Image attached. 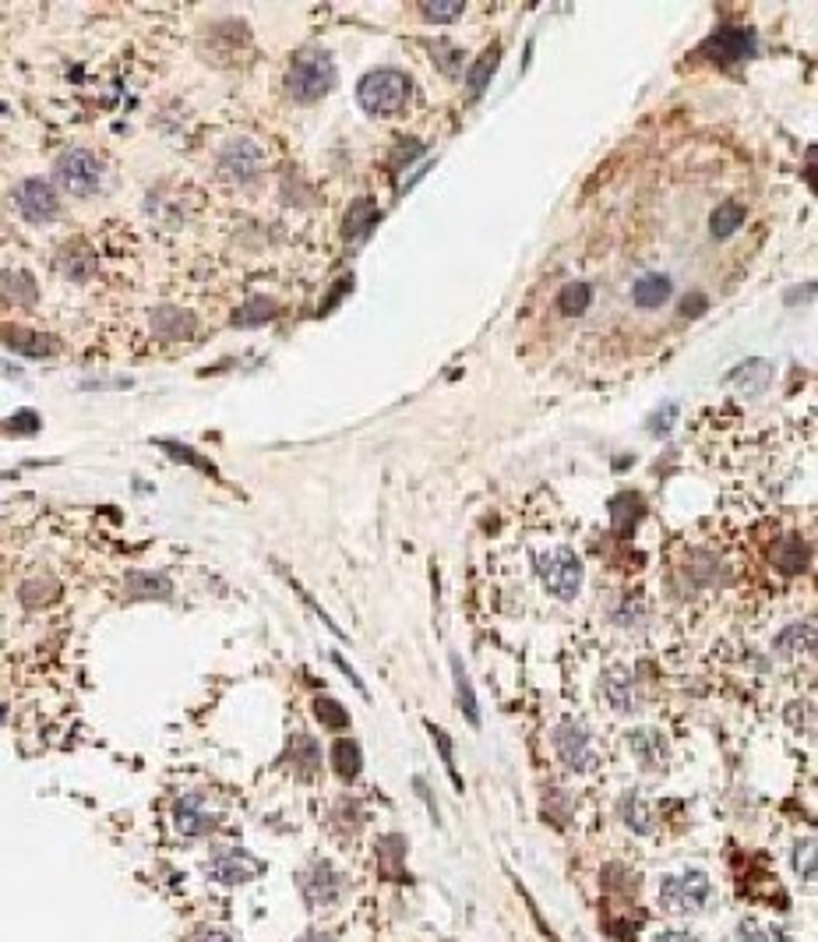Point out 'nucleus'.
<instances>
[{
	"label": "nucleus",
	"mask_w": 818,
	"mask_h": 942,
	"mask_svg": "<svg viewBox=\"0 0 818 942\" xmlns=\"http://www.w3.org/2000/svg\"><path fill=\"white\" fill-rule=\"evenodd\" d=\"M409 96H413V82L395 68H377L357 85V99L370 117H399L409 106Z\"/></svg>",
	"instance_id": "obj_1"
},
{
	"label": "nucleus",
	"mask_w": 818,
	"mask_h": 942,
	"mask_svg": "<svg viewBox=\"0 0 818 942\" xmlns=\"http://www.w3.org/2000/svg\"><path fill=\"white\" fill-rule=\"evenodd\" d=\"M335 85V64L322 50H304L286 75V92L296 103H314Z\"/></svg>",
	"instance_id": "obj_2"
},
{
	"label": "nucleus",
	"mask_w": 818,
	"mask_h": 942,
	"mask_svg": "<svg viewBox=\"0 0 818 942\" xmlns=\"http://www.w3.org/2000/svg\"><path fill=\"white\" fill-rule=\"evenodd\" d=\"M53 173H57V184H60L68 195L88 198V195H95L99 184H103V160H99L95 152H88V149H68V152H60Z\"/></svg>",
	"instance_id": "obj_3"
},
{
	"label": "nucleus",
	"mask_w": 818,
	"mask_h": 942,
	"mask_svg": "<svg viewBox=\"0 0 818 942\" xmlns=\"http://www.w3.org/2000/svg\"><path fill=\"white\" fill-rule=\"evenodd\" d=\"M536 572L543 579V586L561 597V600H572L582 586V562L572 547H554V551H543L536 558Z\"/></svg>",
	"instance_id": "obj_4"
},
{
	"label": "nucleus",
	"mask_w": 818,
	"mask_h": 942,
	"mask_svg": "<svg viewBox=\"0 0 818 942\" xmlns=\"http://www.w3.org/2000/svg\"><path fill=\"white\" fill-rule=\"evenodd\" d=\"M296 883H300V893H304V901H307L311 910L332 907V903L346 893V875H342L332 861H314V864H307V868L300 872Z\"/></svg>",
	"instance_id": "obj_5"
},
{
	"label": "nucleus",
	"mask_w": 818,
	"mask_h": 942,
	"mask_svg": "<svg viewBox=\"0 0 818 942\" xmlns=\"http://www.w3.org/2000/svg\"><path fill=\"white\" fill-rule=\"evenodd\" d=\"M709 875L705 872H685V875H667L659 883V901L674 914H695L702 903L709 901Z\"/></svg>",
	"instance_id": "obj_6"
},
{
	"label": "nucleus",
	"mask_w": 818,
	"mask_h": 942,
	"mask_svg": "<svg viewBox=\"0 0 818 942\" xmlns=\"http://www.w3.org/2000/svg\"><path fill=\"white\" fill-rule=\"evenodd\" d=\"M208 879L219 883V886H244L250 879H258L265 872V861H258L250 851L244 847H226V851H215L208 864H204Z\"/></svg>",
	"instance_id": "obj_7"
},
{
	"label": "nucleus",
	"mask_w": 818,
	"mask_h": 942,
	"mask_svg": "<svg viewBox=\"0 0 818 942\" xmlns=\"http://www.w3.org/2000/svg\"><path fill=\"white\" fill-rule=\"evenodd\" d=\"M261 163H265V156H261V149L250 142V138H233V142H226L223 149H219V177H226V180H233V184H250L258 173H261Z\"/></svg>",
	"instance_id": "obj_8"
},
{
	"label": "nucleus",
	"mask_w": 818,
	"mask_h": 942,
	"mask_svg": "<svg viewBox=\"0 0 818 942\" xmlns=\"http://www.w3.org/2000/svg\"><path fill=\"white\" fill-rule=\"evenodd\" d=\"M554 748L561 755V763L575 770V773H589L596 766V752H593V741H589V731L578 724V720H561L558 731H554Z\"/></svg>",
	"instance_id": "obj_9"
},
{
	"label": "nucleus",
	"mask_w": 818,
	"mask_h": 942,
	"mask_svg": "<svg viewBox=\"0 0 818 942\" xmlns=\"http://www.w3.org/2000/svg\"><path fill=\"white\" fill-rule=\"evenodd\" d=\"M14 208L29 223H50L60 212V198H57V191L42 177H29V180H22L14 187Z\"/></svg>",
	"instance_id": "obj_10"
},
{
	"label": "nucleus",
	"mask_w": 818,
	"mask_h": 942,
	"mask_svg": "<svg viewBox=\"0 0 818 942\" xmlns=\"http://www.w3.org/2000/svg\"><path fill=\"white\" fill-rule=\"evenodd\" d=\"M755 53V32L751 29H720L702 42V57L720 60V64H737Z\"/></svg>",
	"instance_id": "obj_11"
},
{
	"label": "nucleus",
	"mask_w": 818,
	"mask_h": 942,
	"mask_svg": "<svg viewBox=\"0 0 818 942\" xmlns=\"http://www.w3.org/2000/svg\"><path fill=\"white\" fill-rule=\"evenodd\" d=\"M173 822L184 837H202V833H212L215 829V816L204 809V801L198 794H187L177 801V812H173Z\"/></svg>",
	"instance_id": "obj_12"
},
{
	"label": "nucleus",
	"mask_w": 818,
	"mask_h": 942,
	"mask_svg": "<svg viewBox=\"0 0 818 942\" xmlns=\"http://www.w3.org/2000/svg\"><path fill=\"white\" fill-rule=\"evenodd\" d=\"M0 339H4V343H7L11 350L25 353V357H50V353H57V343H53L50 335H40V332H29V328L4 325V328H0Z\"/></svg>",
	"instance_id": "obj_13"
},
{
	"label": "nucleus",
	"mask_w": 818,
	"mask_h": 942,
	"mask_svg": "<svg viewBox=\"0 0 818 942\" xmlns=\"http://www.w3.org/2000/svg\"><path fill=\"white\" fill-rule=\"evenodd\" d=\"M152 328H156L159 339H191L198 322H195V315H187V311L159 307V311L152 315Z\"/></svg>",
	"instance_id": "obj_14"
},
{
	"label": "nucleus",
	"mask_w": 818,
	"mask_h": 942,
	"mask_svg": "<svg viewBox=\"0 0 818 942\" xmlns=\"http://www.w3.org/2000/svg\"><path fill=\"white\" fill-rule=\"evenodd\" d=\"M328 759H332V770H335L342 780H353L360 770H364V752H360V745H357L353 737H339V741H332Z\"/></svg>",
	"instance_id": "obj_15"
},
{
	"label": "nucleus",
	"mask_w": 818,
	"mask_h": 942,
	"mask_svg": "<svg viewBox=\"0 0 818 942\" xmlns=\"http://www.w3.org/2000/svg\"><path fill=\"white\" fill-rule=\"evenodd\" d=\"M670 276H663V272H650V276H642L635 287H632V300H635V307H646V311H653V307H663V300L670 297Z\"/></svg>",
	"instance_id": "obj_16"
},
{
	"label": "nucleus",
	"mask_w": 818,
	"mask_h": 942,
	"mask_svg": "<svg viewBox=\"0 0 818 942\" xmlns=\"http://www.w3.org/2000/svg\"><path fill=\"white\" fill-rule=\"evenodd\" d=\"M0 297L7 304H36L40 289H36V279L29 272H0Z\"/></svg>",
	"instance_id": "obj_17"
},
{
	"label": "nucleus",
	"mask_w": 818,
	"mask_h": 942,
	"mask_svg": "<svg viewBox=\"0 0 818 942\" xmlns=\"http://www.w3.org/2000/svg\"><path fill=\"white\" fill-rule=\"evenodd\" d=\"M808 558H812V551H808V544L801 540V536H786V540H779L777 547V569L783 575H797L808 569Z\"/></svg>",
	"instance_id": "obj_18"
},
{
	"label": "nucleus",
	"mask_w": 818,
	"mask_h": 942,
	"mask_svg": "<svg viewBox=\"0 0 818 942\" xmlns=\"http://www.w3.org/2000/svg\"><path fill=\"white\" fill-rule=\"evenodd\" d=\"M494 71H497V46H487V50L469 64V71H466V85H469V96H473V99H480V96L487 92Z\"/></svg>",
	"instance_id": "obj_19"
},
{
	"label": "nucleus",
	"mask_w": 818,
	"mask_h": 942,
	"mask_svg": "<svg viewBox=\"0 0 818 942\" xmlns=\"http://www.w3.org/2000/svg\"><path fill=\"white\" fill-rule=\"evenodd\" d=\"M377 223V206L370 202V198H357L350 212H346V241H360V237H368L370 226Z\"/></svg>",
	"instance_id": "obj_20"
},
{
	"label": "nucleus",
	"mask_w": 818,
	"mask_h": 942,
	"mask_svg": "<svg viewBox=\"0 0 818 942\" xmlns=\"http://www.w3.org/2000/svg\"><path fill=\"white\" fill-rule=\"evenodd\" d=\"M604 692H607L614 709H621V713H632V709L639 706V699H635V685H632V678H628L624 671H611V674H607Z\"/></svg>",
	"instance_id": "obj_21"
},
{
	"label": "nucleus",
	"mask_w": 818,
	"mask_h": 942,
	"mask_svg": "<svg viewBox=\"0 0 818 942\" xmlns=\"http://www.w3.org/2000/svg\"><path fill=\"white\" fill-rule=\"evenodd\" d=\"M769 378H773L769 361H744V364H737V370H731V374H727V381L744 385L748 392H762V389L769 385Z\"/></svg>",
	"instance_id": "obj_22"
},
{
	"label": "nucleus",
	"mask_w": 818,
	"mask_h": 942,
	"mask_svg": "<svg viewBox=\"0 0 818 942\" xmlns=\"http://www.w3.org/2000/svg\"><path fill=\"white\" fill-rule=\"evenodd\" d=\"M451 674H455V692H459V706H462V713H466V720H469L473 727H480V706H477V692H473V685H469V678H466V671H462V660H459V656H451Z\"/></svg>",
	"instance_id": "obj_23"
},
{
	"label": "nucleus",
	"mask_w": 818,
	"mask_h": 942,
	"mask_svg": "<svg viewBox=\"0 0 818 942\" xmlns=\"http://www.w3.org/2000/svg\"><path fill=\"white\" fill-rule=\"evenodd\" d=\"M741 223H744V206H741V202H723V206L713 212L709 230H713L716 241H727L731 233H737Z\"/></svg>",
	"instance_id": "obj_24"
},
{
	"label": "nucleus",
	"mask_w": 818,
	"mask_h": 942,
	"mask_svg": "<svg viewBox=\"0 0 818 942\" xmlns=\"http://www.w3.org/2000/svg\"><path fill=\"white\" fill-rule=\"evenodd\" d=\"M293 759H296V770H300L304 777H314L318 766H322V748H318V741L307 735H296L293 737Z\"/></svg>",
	"instance_id": "obj_25"
},
{
	"label": "nucleus",
	"mask_w": 818,
	"mask_h": 942,
	"mask_svg": "<svg viewBox=\"0 0 818 942\" xmlns=\"http://www.w3.org/2000/svg\"><path fill=\"white\" fill-rule=\"evenodd\" d=\"M779 654H797V650H815V625H790L786 632L777 636Z\"/></svg>",
	"instance_id": "obj_26"
},
{
	"label": "nucleus",
	"mask_w": 818,
	"mask_h": 942,
	"mask_svg": "<svg viewBox=\"0 0 818 942\" xmlns=\"http://www.w3.org/2000/svg\"><path fill=\"white\" fill-rule=\"evenodd\" d=\"M276 311H279L276 300H268V297H254V300H247L244 307L233 315V325H265L268 318H276Z\"/></svg>",
	"instance_id": "obj_27"
},
{
	"label": "nucleus",
	"mask_w": 818,
	"mask_h": 942,
	"mask_svg": "<svg viewBox=\"0 0 818 942\" xmlns=\"http://www.w3.org/2000/svg\"><path fill=\"white\" fill-rule=\"evenodd\" d=\"M639 512H642V501L635 498V494H617L611 501V519H614V530L617 533H628L635 526V519H639Z\"/></svg>",
	"instance_id": "obj_28"
},
{
	"label": "nucleus",
	"mask_w": 818,
	"mask_h": 942,
	"mask_svg": "<svg viewBox=\"0 0 818 942\" xmlns=\"http://www.w3.org/2000/svg\"><path fill=\"white\" fill-rule=\"evenodd\" d=\"M169 593H173V586L166 582L163 575H127V597H169Z\"/></svg>",
	"instance_id": "obj_29"
},
{
	"label": "nucleus",
	"mask_w": 818,
	"mask_h": 942,
	"mask_svg": "<svg viewBox=\"0 0 818 942\" xmlns=\"http://www.w3.org/2000/svg\"><path fill=\"white\" fill-rule=\"evenodd\" d=\"M632 752H635L646 766H659L663 755H667V748H663V741H659L656 731H639V735H632Z\"/></svg>",
	"instance_id": "obj_30"
},
{
	"label": "nucleus",
	"mask_w": 818,
	"mask_h": 942,
	"mask_svg": "<svg viewBox=\"0 0 818 942\" xmlns=\"http://www.w3.org/2000/svg\"><path fill=\"white\" fill-rule=\"evenodd\" d=\"M621 816L628 822V829H639V833H653V819H650V809L639 794H624L621 801Z\"/></svg>",
	"instance_id": "obj_31"
},
{
	"label": "nucleus",
	"mask_w": 818,
	"mask_h": 942,
	"mask_svg": "<svg viewBox=\"0 0 818 942\" xmlns=\"http://www.w3.org/2000/svg\"><path fill=\"white\" fill-rule=\"evenodd\" d=\"M589 300H593L589 283H568V287L558 293V307H561V315H572V318L589 307Z\"/></svg>",
	"instance_id": "obj_32"
},
{
	"label": "nucleus",
	"mask_w": 818,
	"mask_h": 942,
	"mask_svg": "<svg viewBox=\"0 0 818 942\" xmlns=\"http://www.w3.org/2000/svg\"><path fill=\"white\" fill-rule=\"evenodd\" d=\"M403 855H406V840H403V837H385V840L377 844L381 868L392 872V875H399V879H403Z\"/></svg>",
	"instance_id": "obj_33"
},
{
	"label": "nucleus",
	"mask_w": 818,
	"mask_h": 942,
	"mask_svg": "<svg viewBox=\"0 0 818 942\" xmlns=\"http://www.w3.org/2000/svg\"><path fill=\"white\" fill-rule=\"evenodd\" d=\"M314 713H318V720L332 727V731H342V727H350V713L335 702V699H314Z\"/></svg>",
	"instance_id": "obj_34"
},
{
	"label": "nucleus",
	"mask_w": 818,
	"mask_h": 942,
	"mask_svg": "<svg viewBox=\"0 0 818 942\" xmlns=\"http://www.w3.org/2000/svg\"><path fill=\"white\" fill-rule=\"evenodd\" d=\"M431 727V735H434V745H438V752H441V759H445V770H449V777L455 787H462V780H459V770H455V755H451V737L441 731V727H434V724H427Z\"/></svg>",
	"instance_id": "obj_35"
},
{
	"label": "nucleus",
	"mask_w": 818,
	"mask_h": 942,
	"mask_svg": "<svg viewBox=\"0 0 818 942\" xmlns=\"http://www.w3.org/2000/svg\"><path fill=\"white\" fill-rule=\"evenodd\" d=\"M462 11H466V7H462L459 0H455V4H441V0H438V4H423V7H420V14H423L427 22H455Z\"/></svg>",
	"instance_id": "obj_36"
},
{
	"label": "nucleus",
	"mask_w": 818,
	"mask_h": 942,
	"mask_svg": "<svg viewBox=\"0 0 818 942\" xmlns=\"http://www.w3.org/2000/svg\"><path fill=\"white\" fill-rule=\"evenodd\" d=\"M92 269H95V258H92L88 251H82V254H75V258H68V261H64V272H68L75 283L88 279V276H92Z\"/></svg>",
	"instance_id": "obj_37"
},
{
	"label": "nucleus",
	"mask_w": 818,
	"mask_h": 942,
	"mask_svg": "<svg viewBox=\"0 0 818 942\" xmlns=\"http://www.w3.org/2000/svg\"><path fill=\"white\" fill-rule=\"evenodd\" d=\"M741 942H783V936L762 928V925H755V921H744V925H741Z\"/></svg>",
	"instance_id": "obj_38"
},
{
	"label": "nucleus",
	"mask_w": 818,
	"mask_h": 942,
	"mask_svg": "<svg viewBox=\"0 0 818 942\" xmlns=\"http://www.w3.org/2000/svg\"><path fill=\"white\" fill-rule=\"evenodd\" d=\"M674 416H677V403H667V410H659V413L653 416V420H650V431H653V434H659V431H667Z\"/></svg>",
	"instance_id": "obj_39"
},
{
	"label": "nucleus",
	"mask_w": 818,
	"mask_h": 942,
	"mask_svg": "<svg viewBox=\"0 0 818 942\" xmlns=\"http://www.w3.org/2000/svg\"><path fill=\"white\" fill-rule=\"evenodd\" d=\"M434 53H445V57H438L445 71H459V60H455V57H459V50H455V46H449V42H438V46H434Z\"/></svg>",
	"instance_id": "obj_40"
},
{
	"label": "nucleus",
	"mask_w": 818,
	"mask_h": 942,
	"mask_svg": "<svg viewBox=\"0 0 818 942\" xmlns=\"http://www.w3.org/2000/svg\"><path fill=\"white\" fill-rule=\"evenodd\" d=\"M702 307H705V297H702V293H695V297H688V300L681 304V315H685V318H698V315H702Z\"/></svg>",
	"instance_id": "obj_41"
},
{
	"label": "nucleus",
	"mask_w": 818,
	"mask_h": 942,
	"mask_svg": "<svg viewBox=\"0 0 818 942\" xmlns=\"http://www.w3.org/2000/svg\"><path fill=\"white\" fill-rule=\"evenodd\" d=\"M198 942H237L230 932H219V928H208V932H202L198 936Z\"/></svg>",
	"instance_id": "obj_42"
},
{
	"label": "nucleus",
	"mask_w": 818,
	"mask_h": 942,
	"mask_svg": "<svg viewBox=\"0 0 818 942\" xmlns=\"http://www.w3.org/2000/svg\"><path fill=\"white\" fill-rule=\"evenodd\" d=\"M656 942H698L695 936H688V932H659V939Z\"/></svg>",
	"instance_id": "obj_43"
},
{
	"label": "nucleus",
	"mask_w": 818,
	"mask_h": 942,
	"mask_svg": "<svg viewBox=\"0 0 818 942\" xmlns=\"http://www.w3.org/2000/svg\"><path fill=\"white\" fill-rule=\"evenodd\" d=\"M300 942H339V939H332V936H325V932H307Z\"/></svg>",
	"instance_id": "obj_44"
}]
</instances>
